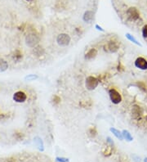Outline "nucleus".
<instances>
[{
	"label": "nucleus",
	"mask_w": 147,
	"mask_h": 162,
	"mask_svg": "<svg viewBox=\"0 0 147 162\" xmlns=\"http://www.w3.org/2000/svg\"><path fill=\"white\" fill-rule=\"evenodd\" d=\"M109 96H110V99L111 102L113 104L118 105L122 102L121 94L114 88H110L109 90Z\"/></svg>",
	"instance_id": "obj_2"
},
{
	"label": "nucleus",
	"mask_w": 147,
	"mask_h": 162,
	"mask_svg": "<svg viewBox=\"0 0 147 162\" xmlns=\"http://www.w3.org/2000/svg\"><path fill=\"white\" fill-rule=\"evenodd\" d=\"M26 1H27V2H32L33 0H26Z\"/></svg>",
	"instance_id": "obj_26"
},
{
	"label": "nucleus",
	"mask_w": 147,
	"mask_h": 162,
	"mask_svg": "<svg viewBox=\"0 0 147 162\" xmlns=\"http://www.w3.org/2000/svg\"><path fill=\"white\" fill-rule=\"evenodd\" d=\"M127 18L130 20L131 21H136L139 19L140 13L136 7H132L128 8V10L127 11Z\"/></svg>",
	"instance_id": "obj_6"
},
{
	"label": "nucleus",
	"mask_w": 147,
	"mask_h": 162,
	"mask_svg": "<svg viewBox=\"0 0 147 162\" xmlns=\"http://www.w3.org/2000/svg\"><path fill=\"white\" fill-rule=\"evenodd\" d=\"M95 28L97 29V30H100V31H104V29H103L101 26H99V25H96V26H95Z\"/></svg>",
	"instance_id": "obj_23"
},
{
	"label": "nucleus",
	"mask_w": 147,
	"mask_h": 162,
	"mask_svg": "<svg viewBox=\"0 0 147 162\" xmlns=\"http://www.w3.org/2000/svg\"><path fill=\"white\" fill-rule=\"evenodd\" d=\"M125 36H126V38H127L130 42L133 43L134 44H136V45L137 46H140V47H141V44H140V43H139L138 41L137 40V39L134 37L133 35H132L131 34H129V33H127L126 35H125Z\"/></svg>",
	"instance_id": "obj_13"
},
{
	"label": "nucleus",
	"mask_w": 147,
	"mask_h": 162,
	"mask_svg": "<svg viewBox=\"0 0 147 162\" xmlns=\"http://www.w3.org/2000/svg\"><path fill=\"white\" fill-rule=\"evenodd\" d=\"M56 161L57 162H69V159L65 157H56Z\"/></svg>",
	"instance_id": "obj_20"
},
{
	"label": "nucleus",
	"mask_w": 147,
	"mask_h": 162,
	"mask_svg": "<svg viewBox=\"0 0 147 162\" xmlns=\"http://www.w3.org/2000/svg\"><path fill=\"white\" fill-rule=\"evenodd\" d=\"M119 49V44L118 43L114 40L109 41L107 43H105L104 45V50L107 52H117L118 49Z\"/></svg>",
	"instance_id": "obj_4"
},
{
	"label": "nucleus",
	"mask_w": 147,
	"mask_h": 162,
	"mask_svg": "<svg viewBox=\"0 0 147 162\" xmlns=\"http://www.w3.org/2000/svg\"><path fill=\"white\" fill-rule=\"evenodd\" d=\"M132 113L133 114L134 116H140L141 114V110H140V107L138 106H134L132 107Z\"/></svg>",
	"instance_id": "obj_17"
},
{
	"label": "nucleus",
	"mask_w": 147,
	"mask_h": 162,
	"mask_svg": "<svg viewBox=\"0 0 147 162\" xmlns=\"http://www.w3.org/2000/svg\"><path fill=\"white\" fill-rule=\"evenodd\" d=\"M89 133H91V137L96 136V134H97V131H96V129H95V128H91V130H89Z\"/></svg>",
	"instance_id": "obj_21"
},
{
	"label": "nucleus",
	"mask_w": 147,
	"mask_h": 162,
	"mask_svg": "<svg viewBox=\"0 0 147 162\" xmlns=\"http://www.w3.org/2000/svg\"><path fill=\"white\" fill-rule=\"evenodd\" d=\"M94 19V13L91 11H86L83 16V20L86 23H91Z\"/></svg>",
	"instance_id": "obj_10"
},
{
	"label": "nucleus",
	"mask_w": 147,
	"mask_h": 162,
	"mask_svg": "<svg viewBox=\"0 0 147 162\" xmlns=\"http://www.w3.org/2000/svg\"><path fill=\"white\" fill-rule=\"evenodd\" d=\"M26 44L31 48H34L39 42V36L36 35L34 34H29L26 36Z\"/></svg>",
	"instance_id": "obj_5"
},
{
	"label": "nucleus",
	"mask_w": 147,
	"mask_h": 162,
	"mask_svg": "<svg viewBox=\"0 0 147 162\" xmlns=\"http://www.w3.org/2000/svg\"><path fill=\"white\" fill-rule=\"evenodd\" d=\"M97 50L94 48H92V49H89L88 52L85 53L84 58L88 61H91L92 59H94L97 57Z\"/></svg>",
	"instance_id": "obj_9"
},
{
	"label": "nucleus",
	"mask_w": 147,
	"mask_h": 162,
	"mask_svg": "<svg viewBox=\"0 0 147 162\" xmlns=\"http://www.w3.org/2000/svg\"><path fill=\"white\" fill-rule=\"evenodd\" d=\"M7 68H8V63L5 60L0 58V71H5L7 70Z\"/></svg>",
	"instance_id": "obj_15"
},
{
	"label": "nucleus",
	"mask_w": 147,
	"mask_h": 162,
	"mask_svg": "<svg viewBox=\"0 0 147 162\" xmlns=\"http://www.w3.org/2000/svg\"><path fill=\"white\" fill-rule=\"evenodd\" d=\"M134 65L139 70L141 71H146L147 70V60L144 57H137L134 62Z\"/></svg>",
	"instance_id": "obj_7"
},
{
	"label": "nucleus",
	"mask_w": 147,
	"mask_h": 162,
	"mask_svg": "<svg viewBox=\"0 0 147 162\" xmlns=\"http://www.w3.org/2000/svg\"><path fill=\"white\" fill-rule=\"evenodd\" d=\"M99 84V80L94 76H88L85 80V87L89 91H92L97 88Z\"/></svg>",
	"instance_id": "obj_1"
},
{
	"label": "nucleus",
	"mask_w": 147,
	"mask_h": 162,
	"mask_svg": "<svg viewBox=\"0 0 147 162\" xmlns=\"http://www.w3.org/2000/svg\"><path fill=\"white\" fill-rule=\"evenodd\" d=\"M110 131L114 134V136L117 138L118 139H119V140L124 139V138H123V134H122V132H120V131H119L118 130H117V129H115V128H110Z\"/></svg>",
	"instance_id": "obj_12"
},
{
	"label": "nucleus",
	"mask_w": 147,
	"mask_h": 162,
	"mask_svg": "<svg viewBox=\"0 0 147 162\" xmlns=\"http://www.w3.org/2000/svg\"><path fill=\"white\" fill-rule=\"evenodd\" d=\"M12 58L14 61L19 62L20 60L22 58V53L20 52L19 50H16V51H15V52H14V54H13Z\"/></svg>",
	"instance_id": "obj_16"
},
{
	"label": "nucleus",
	"mask_w": 147,
	"mask_h": 162,
	"mask_svg": "<svg viewBox=\"0 0 147 162\" xmlns=\"http://www.w3.org/2000/svg\"><path fill=\"white\" fill-rule=\"evenodd\" d=\"M70 37L69 35L65 34V33H62L60 34L57 38H56V42L59 45L61 46V47H66L70 43Z\"/></svg>",
	"instance_id": "obj_3"
},
{
	"label": "nucleus",
	"mask_w": 147,
	"mask_h": 162,
	"mask_svg": "<svg viewBox=\"0 0 147 162\" xmlns=\"http://www.w3.org/2000/svg\"><path fill=\"white\" fill-rule=\"evenodd\" d=\"M26 99H27V95L23 91H17L13 94V100L17 103H23L26 102Z\"/></svg>",
	"instance_id": "obj_8"
},
{
	"label": "nucleus",
	"mask_w": 147,
	"mask_h": 162,
	"mask_svg": "<svg viewBox=\"0 0 147 162\" xmlns=\"http://www.w3.org/2000/svg\"><path fill=\"white\" fill-rule=\"evenodd\" d=\"M144 162H147V157H146V158L144 159Z\"/></svg>",
	"instance_id": "obj_25"
},
{
	"label": "nucleus",
	"mask_w": 147,
	"mask_h": 162,
	"mask_svg": "<svg viewBox=\"0 0 147 162\" xmlns=\"http://www.w3.org/2000/svg\"><path fill=\"white\" fill-rule=\"evenodd\" d=\"M107 143H110V146L114 147V142L112 141V139H111L110 137H108L107 138Z\"/></svg>",
	"instance_id": "obj_22"
},
{
	"label": "nucleus",
	"mask_w": 147,
	"mask_h": 162,
	"mask_svg": "<svg viewBox=\"0 0 147 162\" xmlns=\"http://www.w3.org/2000/svg\"><path fill=\"white\" fill-rule=\"evenodd\" d=\"M135 157H136V160H134V161L135 162H140V157H138V156H134Z\"/></svg>",
	"instance_id": "obj_24"
},
{
	"label": "nucleus",
	"mask_w": 147,
	"mask_h": 162,
	"mask_svg": "<svg viewBox=\"0 0 147 162\" xmlns=\"http://www.w3.org/2000/svg\"><path fill=\"white\" fill-rule=\"evenodd\" d=\"M122 134H123V138H124V139L127 141V142H131V141H132L133 140V138L132 136L131 135V133L127 131V130H124L122 131Z\"/></svg>",
	"instance_id": "obj_14"
},
{
	"label": "nucleus",
	"mask_w": 147,
	"mask_h": 162,
	"mask_svg": "<svg viewBox=\"0 0 147 162\" xmlns=\"http://www.w3.org/2000/svg\"><path fill=\"white\" fill-rule=\"evenodd\" d=\"M34 143L35 144L37 147H38V149L39 151H43L44 150V145H43V143H42V139L39 138V137H35L34 138Z\"/></svg>",
	"instance_id": "obj_11"
},
{
	"label": "nucleus",
	"mask_w": 147,
	"mask_h": 162,
	"mask_svg": "<svg viewBox=\"0 0 147 162\" xmlns=\"http://www.w3.org/2000/svg\"><path fill=\"white\" fill-rule=\"evenodd\" d=\"M142 36L144 39H147V25H145L142 28Z\"/></svg>",
	"instance_id": "obj_19"
},
{
	"label": "nucleus",
	"mask_w": 147,
	"mask_h": 162,
	"mask_svg": "<svg viewBox=\"0 0 147 162\" xmlns=\"http://www.w3.org/2000/svg\"><path fill=\"white\" fill-rule=\"evenodd\" d=\"M38 78H39L38 75L30 74V75H28L27 76H26V77H25V80H26V81H34L35 80H37Z\"/></svg>",
	"instance_id": "obj_18"
}]
</instances>
